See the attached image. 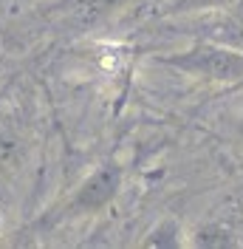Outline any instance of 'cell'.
<instances>
[{
	"mask_svg": "<svg viewBox=\"0 0 243 249\" xmlns=\"http://www.w3.org/2000/svg\"><path fill=\"white\" fill-rule=\"evenodd\" d=\"M164 62L190 77H201L209 82H241L243 79V51L218 46V43H195L173 57H164Z\"/></svg>",
	"mask_w": 243,
	"mask_h": 249,
	"instance_id": "6da1fadb",
	"label": "cell"
},
{
	"mask_svg": "<svg viewBox=\"0 0 243 249\" xmlns=\"http://www.w3.org/2000/svg\"><path fill=\"white\" fill-rule=\"evenodd\" d=\"M122 178H124V173H122L119 164H113V161H110V164H102V167L82 184V190H79V198H76L79 207H85V210H99V207H105V204L119 193Z\"/></svg>",
	"mask_w": 243,
	"mask_h": 249,
	"instance_id": "7a4b0ae2",
	"label": "cell"
},
{
	"mask_svg": "<svg viewBox=\"0 0 243 249\" xmlns=\"http://www.w3.org/2000/svg\"><path fill=\"white\" fill-rule=\"evenodd\" d=\"M190 244H192V247H212V249H218V247H238V238H235V232H232L229 227L212 221V224H201L195 232H192Z\"/></svg>",
	"mask_w": 243,
	"mask_h": 249,
	"instance_id": "3957f363",
	"label": "cell"
},
{
	"mask_svg": "<svg viewBox=\"0 0 243 249\" xmlns=\"http://www.w3.org/2000/svg\"><path fill=\"white\" fill-rule=\"evenodd\" d=\"M178 235H181V224L178 221H161L150 232V238L144 241V247H178L181 244Z\"/></svg>",
	"mask_w": 243,
	"mask_h": 249,
	"instance_id": "277c9868",
	"label": "cell"
},
{
	"mask_svg": "<svg viewBox=\"0 0 243 249\" xmlns=\"http://www.w3.org/2000/svg\"><path fill=\"white\" fill-rule=\"evenodd\" d=\"M224 0H167V12L173 15H187V12H204V9H215Z\"/></svg>",
	"mask_w": 243,
	"mask_h": 249,
	"instance_id": "5b68a950",
	"label": "cell"
},
{
	"mask_svg": "<svg viewBox=\"0 0 243 249\" xmlns=\"http://www.w3.org/2000/svg\"><path fill=\"white\" fill-rule=\"evenodd\" d=\"M127 3H133V0H91L88 9H85V15L91 17V20H99V17H107V15H113V12H122Z\"/></svg>",
	"mask_w": 243,
	"mask_h": 249,
	"instance_id": "8992f818",
	"label": "cell"
},
{
	"mask_svg": "<svg viewBox=\"0 0 243 249\" xmlns=\"http://www.w3.org/2000/svg\"><path fill=\"white\" fill-rule=\"evenodd\" d=\"M241 136H243V116H241Z\"/></svg>",
	"mask_w": 243,
	"mask_h": 249,
	"instance_id": "52a82bcc",
	"label": "cell"
}]
</instances>
